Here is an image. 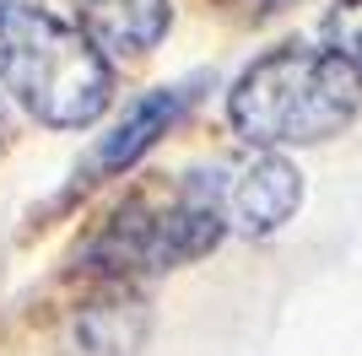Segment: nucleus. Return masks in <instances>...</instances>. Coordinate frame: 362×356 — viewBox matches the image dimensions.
Segmentation results:
<instances>
[{
	"label": "nucleus",
	"instance_id": "nucleus-1",
	"mask_svg": "<svg viewBox=\"0 0 362 356\" xmlns=\"http://www.w3.org/2000/svg\"><path fill=\"white\" fill-rule=\"evenodd\" d=\"M362 108V76L335 49L281 44L259 54L227 92V119L249 146H319Z\"/></svg>",
	"mask_w": 362,
	"mask_h": 356
},
{
	"label": "nucleus",
	"instance_id": "nucleus-2",
	"mask_svg": "<svg viewBox=\"0 0 362 356\" xmlns=\"http://www.w3.org/2000/svg\"><path fill=\"white\" fill-rule=\"evenodd\" d=\"M0 87L49 130H87L114 97L108 54L33 0L0 6Z\"/></svg>",
	"mask_w": 362,
	"mask_h": 356
},
{
	"label": "nucleus",
	"instance_id": "nucleus-3",
	"mask_svg": "<svg viewBox=\"0 0 362 356\" xmlns=\"http://www.w3.org/2000/svg\"><path fill=\"white\" fill-rule=\"evenodd\" d=\"M222 232H227L222 184L206 173H189L163 194L130 200L92 243V259L103 270H119V275L124 270H173L211 254Z\"/></svg>",
	"mask_w": 362,
	"mask_h": 356
},
{
	"label": "nucleus",
	"instance_id": "nucleus-4",
	"mask_svg": "<svg viewBox=\"0 0 362 356\" xmlns=\"http://www.w3.org/2000/svg\"><path fill=\"white\" fill-rule=\"evenodd\" d=\"M303 206V173L281 157V151H259L255 162H243L238 178L222 189L227 222L249 237H265L276 227H287Z\"/></svg>",
	"mask_w": 362,
	"mask_h": 356
},
{
	"label": "nucleus",
	"instance_id": "nucleus-5",
	"mask_svg": "<svg viewBox=\"0 0 362 356\" xmlns=\"http://www.w3.org/2000/svg\"><path fill=\"white\" fill-rule=\"evenodd\" d=\"M195 103V92L189 87H163V92H146L130 114L114 124V130L98 141V151H92V162H87V173L92 178H103V173H119V167H130V162H141L157 141H163L173 124L184 119V108Z\"/></svg>",
	"mask_w": 362,
	"mask_h": 356
},
{
	"label": "nucleus",
	"instance_id": "nucleus-6",
	"mask_svg": "<svg viewBox=\"0 0 362 356\" xmlns=\"http://www.w3.org/2000/svg\"><path fill=\"white\" fill-rule=\"evenodd\" d=\"M168 22V0H81V32L103 54H146L163 44Z\"/></svg>",
	"mask_w": 362,
	"mask_h": 356
},
{
	"label": "nucleus",
	"instance_id": "nucleus-7",
	"mask_svg": "<svg viewBox=\"0 0 362 356\" xmlns=\"http://www.w3.org/2000/svg\"><path fill=\"white\" fill-rule=\"evenodd\" d=\"M141 302H98V308L81 313L76 335L92 345L98 356H130L146 335V319H136Z\"/></svg>",
	"mask_w": 362,
	"mask_h": 356
},
{
	"label": "nucleus",
	"instance_id": "nucleus-8",
	"mask_svg": "<svg viewBox=\"0 0 362 356\" xmlns=\"http://www.w3.org/2000/svg\"><path fill=\"white\" fill-rule=\"evenodd\" d=\"M325 44L362 76V0H335L325 16Z\"/></svg>",
	"mask_w": 362,
	"mask_h": 356
},
{
	"label": "nucleus",
	"instance_id": "nucleus-9",
	"mask_svg": "<svg viewBox=\"0 0 362 356\" xmlns=\"http://www.w3.org/2000/svg\"><path fill=\"white\" fill-rule=\"evenodd\" d=\"M0 6H16V0H0Z\"/></svg>",
	"mask_w": 362,
	"mask_h": 356
}]
</instances>
